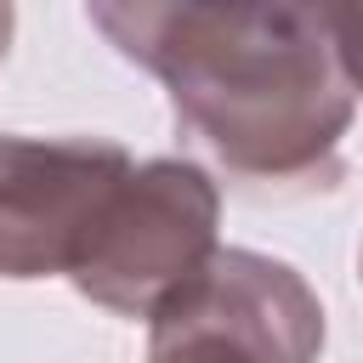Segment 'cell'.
<instances>
[{
  "instance_id": "obj_4",
  "label": "cell",
  "mask_w": 363,
  "mask_h": 363,
  "mask_svg": "<svg viewBox=\"0 0 363 363\" xmlns=\"http://www.w3.org/2000/svg\"><path fill=\"white\" fill-rule=\"evenodd\" d=\"M130 170L102 136H0V278H74Z\"/></svg>"
},
{
  "instance_id": "obj_2",
  "label": "cell",
  "mask_w": 363,
  "mask_h": 363,
  "mask_svg": "<svg viewBox=\"0 0 363 363\" xmlns=\"http://www.w3.org/2000/svg\"><path fill=\"white\" fill-rule=\"evenodd\" d=\"M210 261H216V187H210V176L187 159H153L125 176L74 284L125 318H153Z\"/></svg>"
},
{
  "instance_id": "obj_5",
  "label": "cell",
  "mask_w": 363,
  "mask_h": 363,
  "mask_svg": "<svg viewBox=\"0 0 363 363\" xmlns=\"http://www.w3.org/2000/svg\"><path fill=\"white\" fill-rule=\"evenodd\" d=\"M329 40H335V62L346 74L352 91H363V6H329L323 11Z\"/></svg>"
},
{
  "instance_id": "obj_6",
  "label": "cell",
  "mask_w": 363,
  "mask_h": 363,
  "mask_svg": "<svg viewBox=\"0 0 363 363\" xmlns=\"http://www.w3.org/2000/svg\"><path fill=\"white\" fill-rule=\"evenodd\" d=\"M6 40H11V6H0V57H6Z\"/></svg>"
},
{
  "instance_id": "obj_1",
  "label": "cell",
  "mask_w": 363,
  "mask_h": 363,
  "mask_svg": "<svg viewBox=\"0 0 363 363\" xmlns=\"http://www.w3.org/2000/svg\"><path fill=\"white\" fill-rule=\"evenodd\" d=\"M91 23L164 79L176 119L255 193H312L340 176L352 91L312 6H91Z\"/></svg>"
},
{
  "instance_id": "obj_3",
  "label": "cell",
  "mask_w": 363,
  "mask_h": 363,
  "mask_svg": "<svg viewBox=\"0 0 363 363\" xmlns=\"http://www.w3.org/2000/svg\"><path fill=\"white\" fill-rule=\"evenodd\" d=\"M323 306L284 261L216 250V261L153 312L147 363H312Z\"/></svg>"
}]
</instances>
